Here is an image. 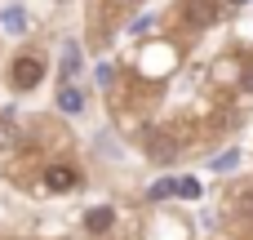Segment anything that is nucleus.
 <instances>
[{"instance_id":"nucleus-1","label":"nucleus","mask_w":253,"mask_h":240,"mask_svg":"<svg viewBox=\"0 0 253 240\" xmlns=\"http://www.w3.org/2000/svg\"><path fill=\"white\" fill-rule=\"evenodd\" d=\"M178 151H182V147H178L173 134H165V129H151V134H147V156H151L156 165H173Z\"/></svg>"},{"instance_id":"nucleus-2","label":"nucleus","mask_w":253,"mask_h":240,"mask_svg":"<svg viewBox=\"0 0 253 240\" xmlns=\"http://www.w3.org/2000/svg\"><path fill=\"white\" fill-rule=\"evenodd\" d=\"M40 76H44V62H40V58H18V62H13V71H9L13 89H36V85H40Z\"/></svg>"},{"instance_id":"nucleus-3","label":"nucleus","mask_w":253,"mask_h":240,"mask_svg":"<svg viewBox=\"0 0 253 240\" xmlns=\"http://www.w3.org/2000/svg\"><path fill=\"white\" fill-rule=\"evenodd\" d=\"M218 18V4L213 0H187V22L191 27H209Z\"/></svg>"},{"instance_id":"nucleus-4","label":"nucleus","mask_w":253,"mask_h":240,"mask_svg":"<svg viewBox=\"0 0 253 240\" xmlns=\"http://www.w3.org/2000/svg\"><path fill=\"white\" fill-rule=\"evenodd\" d=\"M76 183H80V178H76V169H67V165H53V169L44 174V187H49V192H71Z\"/></svg>"},{"instance_id":"nucleus-5","label":"nucleus","mask_w":253,"mask_h":240,"mask_svg":"<svg viewBox=\"0 0 253 240\" xmlns=\"http://www.w3.org/2000/svg\"><path fill=\"white\" fill-rule=\"evenodd\" d=\"M111 218H116V214H111L107 205H98V209H89V214H84V227H89V232H107V227H111Z\"/></svg>"},{"instance_id":"nucleus-6","label":"nucleus","mask_w":253,"mask_h":240,"mask_svg":"<svg viewBox=\"0 0 253 240\" xmlns=\"http://www.w3.org/2000/svg\"><path fill=\"white\" fill-rule=\"evenodd\" d=\"M169 187H173V196H182V200H200V183H196V178H169Z\"/></svg>"},{"instance_id":"nucleus-7","label":"nucleus","mask_w":253,"mask_h":240,"mask_svg":"<svg viewBox=\"0 0 253 240\" xmlns=\"http://www.w3.org/2000/svg\"><path fill=\"white\" fill-rule=\"evenodd\" d=\"M13 143H18V125H13V116L0 111V151H9Z\"/></svg>"},{"instance_id":"nucleus-8","label":"nucleus","mask_w":253,"mask_h":240,"mask_svg":"<svg viewBox=\"0 0 253 240\" xmlns=\"http://www.w3.org/2000/svg\"><path fill=\"white\" fill-rule=\"evenodd\" d=\"M58 107H62V111H80V107H84V94H80V89H71V85H67V89H62V94H58Z\"/></svg>"},{"instance_id":"nucleus-9","label":"nucleus","mask_w":253,"mask_h":240,"mask_svg":"<svg viewBox=\"0 0 253 240\" xmlns=\"http://www.w3.org/2000/svg\"><path fill=\"white\" fill-rule=\"evenodd\" d=\"M76 71H80V53H76V45H67V49H62V76L71 80Z\"/></svg>"},{"instance_id":"nucleus-10","label":"nucleus","mask_w":253,"mask_h":240,"mask_svg":"<svg viewBox=\"0 0 253 240\" xmlns=\"http://www.w3.org/2000/svg\"><path fill=\"white\" fill-rule=\"evenodd\" d=\"M4 27H9V31H22V27H27V18H22L18 9H4Z\"/></svg>"},{"instance_id":"nucleus-11","label":"nucleus","mask_w":253,"mask_h":240,"mask_svg":"<svg viewBox=\"0 0 253 240\" xmlns=\"http://www.w3.org/2000/svg\"><path fill=\"white\" fill-rule=\"evenodd\" d=\"M165 196H173V187H169V178H165V183H156V187H151V200H165Z\"/></svg>"},{"instance_id":"nucleus-12","label":"nucleus","mask_w":253,"mask_h":240,"mask_svg":"<svg viewBox=\"0 0 253 240\" xmlns=\"http://www.w3.org/2000/svg\"><path fill=\"white\" fill-rule=\"evenodd\" d=\"M231 165H236V151H227V156H218V160H213V169H231Z\"/></svg>"},{"instance_id":"nucleus-13","label":"nucleus","mask_w":253,"mask_h":240,"mask_svg":"<svg viewBox=\"0 0 253 240\" xmlns=\"http://www.w3.org/2000/svg\"><path fill=\"white\" fill-rule=\"evenodd\" d=\"M231 4H245V0H231Z\"/></svg>"}]
</instances>
